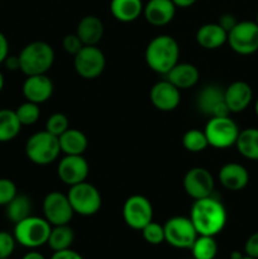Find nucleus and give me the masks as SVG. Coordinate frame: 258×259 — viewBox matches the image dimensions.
<instances>
[{
	"mask_svg": "<svg viewBox=\"0 0 258 259\" xmlns=\"http://www.w3.org/2000/svg\"><path fill=\"white\" fill-rule=\"evenodd\" d=\"M190 220L199 235L215 237L227 224V210L219 200L207 196L195 200L190 211Z\"/></svg>",
	"mask_w": 258,
	"mask_h": 259,
	"instance_id": "1",
	"label": "nucleus"
},
{
	"mask_svg": "<svg viewBox=\"0 0 258 259\" xmlns=\"http://www.w3.org/2000/svg\"><path fill=\"white\" fill-rule=\"evenodd\" d=\"M180 57V47L174 37L161 34L154 37L148 43L144 58L151 70L166 75L177 62Z\"/></svg>",
	"mask_w": 258,
	"mask_h": 259,
	"instance_id": "2",
	"label": "nucleus"
},
{
	"mask_svg": "<svg viewBox=\"0 0 258 259\" xmlns=\"http://www.w3.org/2000/svg\"><path fill=\"white\" fill-rule=\"evenodd\" d=\"M20 71L25 76L45 75L53 65L55 52L48 43L37 40L25 46L19 53Z\"/></svg>",
	"mask_w": 258,
	"mask_h": 259,
	"instance_id": "3",
	"label": "nucleus"
},
{
	"mask_svg": "<svg viewBox=\"0 0 258 259\" xmlns=\"http://www.w3.org/2000/svg\"><path fill=\"white\" fill-rule=\"evenodd\" d=\"M52 225L45 219L38 217H28L14 227V238L18 244L29 249H35L47 244Z\"/></svg>",
	"mask_w": 258,
	"mask_h": 259,
	"instance_id": "4",
	"label": "nucleus"
},
{
	"mask_svg": "<svg viewBox=\"0 0 258 259\" xmlns=\"http://www.w3.org/2000/svg\"><path fill=\"white\" fill-rule=\"evenodd\" d=\"M60 152L58 137L48 133L47 131L33 134L25 144V153L29 161L39 166H46L55 162Z\"/></svg>",
	"mask_w": 258,
	"mask_h": 259,
	"instance_id": "5",
	"label": "nucleus"
},
{
	"mask_svg": "<svg viewBox=\"0 0 258 259\" xmlns=\"http://www.w3.org/2000/svg\"><path fill=\"white\" fill-rule=\"evenodd\" d=\"M67 197L73 212L82 217L95 215L101 207L100 192L94 185L86 181L70 186Z\"/></svg>",
	"mask_w": 258,
	"mask_h": 259,
	"instance_id": "6",
	"label": "nucleus"
},
{
	"mask_svg": "<svg viewBox=\"0 0 258 259\" xmlns=\"http://www.w3.org/2000/svg\"><path fill=\"white\" fill-rule=\"evenodd\" d=\"M204 132L209 146L223 149L234 146L240 131L237 123L229 116H217L209 119Z\"/></svg>",
	"mask_w": 258,
	"mask_h": 259,
	"instance_id": "7",
	"label": "nucleus"
},
{
	"mask_svg": "<svg viewBox=\"0 0 258 259\" xmlns=\"http://www.w3.org/2000/svg\"><path fill=\"white\" fill-rule=\"evenodd\" d=\"M164 242L177 249H191L192 244L199 237L190 218L174 217L166 222Z\"/></svg>",
	"mask_w": 258,
	"mask_h": 259,
	"instance_id": "8",
	"label": "nucleus"
},
{
	"mask_svg": "<svg viewBox=\"0 0 258 259\" xmlns=\"http://www.w3.org/2000/svg\"><path fill=\"white\" fill-rule=\"evenodd\" d=\"M228 43L238 55H253L258 51V25L255 22H238L228 33Z\"/></svg>",
	"mask_w": 258,
	"mask_h": 259,
	"instance_id": "9",
	"label": "nucleus"
},
{
	"mask_svg": "<svg viewBox=\"0 0 258 259\" xmlns=\"http://www.w3.org/2000/svg\"><path fill=\"white\" fill-rule=\"evenodd\" d=\"M105 56L103 51L96 46H83L75 56H73V66L81 77L96 78L103 73L105 68Z\"/></svg>",
	"mask_w": 258,
	"mask_h": 259,
	"instance_id": "10",
	"label": "nucleus"
},
{
	"mask_svg": "<svg viewBox=\"0 0 258 259\" xmlns=\"http://www.w3.org/2000/svg\"><path fill=\"white\" fill-rule=\"evenodd\" d=\"M123 219L132 229L142 230L153 220V207L151 201L142 195L128 197L123 206Z\"/></svg>",
	"mask_w": 258,
	"mask_h": 259,
	"instance_id": "11",
	"label": "nucleus"
},
{
	"mask_svg": "<svg viewBox=\"0 0 258 259\" xmlns=\"http://www.w3.org/2000/svg\"><path fill=\"white\" fill-rule=\"evenodd\" d=\"M43 214L45 219L52 227H56V225L68 224L75 212L68 201L67 195L53 191L46 195L43 200Z\"/></svg>",
	"mask_w": 258,
	"mask_h": 259,
	"instance_id": "12",
	"label": "nucleus"
},
{
	"mask_svg": "<svg viewBox=\"0 0 258 259\" xmlns=\"http://www.w3.org/2000/svg\"><path fill=\"white\" fill-rule=\"evenodd\" d=\"M197 109L210 118L229 116L230 110L225 103L224 90L218 85H207L202 88L196 99Z\"/></svg>",
	"mask_w": 258,
	"mask_h": 259,
	"instance_id": "13",
	"label": "nucleus"
},
{
	"mask_svg": "<svg viewBox=\"0 0 258 259\" xmlns=\"http://www.w3.org/2000/svg\"><path fill=\"white\" fill-rule=\"evenodd\" d=\"M184 189L194 200L211 196L214 190V179L204 167H194L189 169L184 177Z\"/></svg>",
	"mask_w": 258,
	"mask_h": 259,
	"instance_id": "14",
	"label": "nucleus"
},
{
	"mask_svg": "<svg viewBox=\"0 0 258 259\" xmlns=\"http://www.w3.org/2000/svg\"><path fill=\"white\" fill-rule=\"evenodd\" d=\"M57 174L63 184L73 186L86 181L89 175V163L82 154H66L58 163Z\"/></svg>",
	"mask_w": 258,
	"mask_h": 259,
	"instance_id": "15",
	"label": "nucleus"
},
{
	"mask_svg": "<svg viewBox=\"0 0 258 259\" xmlns=\"http://www.w3.org/2000/svg\"><path fill=\"white\" fill-rule=\"evenodd\" d=\"M149 99L154 108L158 110L172 111L179 106L181 95H180V89L172 85L168 80H163L154 83L149 93Z\"/></svg>",
	"mask_w": 258,
	"mask_h": 259,
	"instance_id": "16",
	"label": "nucleus"
},
{
	"mask_svg": "<svg viewBox=\"0 0 258 259\" xmlns=\"http://www.w3.org/2000/svg\"><path fill=\"white\" fill-rule=\"evenodd\" d=\"M53 93V83L50 77L45 75L27 76L23 82V95L28 101L42 104L50 100Z\"/></svg>",
	"mask_w": 258,
	"mask_h": 259,
	"instance_id": "17",
	"label": "nucleus"
},
{
	"mask_svg": "<svg viewBox=\"0 0 258 259\" xmlns=\"http://www.w3.org/2000/svg\"><path fill=\"white\" fill-rule=\"evenodd\" d=\"M176 8L172 0H149L143 7V15L149 24L162 27L174 19Z\"/></svg>",
	"mask_w": 258,
	"mask_h": 259,
	"instance_id": "18",
	"label": "nucleus"
},
{
	"mask_svg": "<svg viewBox=\"0 0 258 259\" xmlns=\"http://www.w3.org/2000/svg\"><path fill=\"white\" fill-rule=\"evenodd\" d=\"M224 98L230 113H240L245 110L252 101V88L244 81H234L224 90Z\"/></svg>",
	"mask_w": 258,
	"mask_h": 259,
	"instance_id": "19",
	"label": "nucleus"
},
{
	"mask_svg": "<svg viewBox=\"0 0 258 259\" xmlns=\"http://www.w3.org/2000/svg\"><path fill=\"white\" fill-rule=\"evenodd\" d=\"M219 181L229 191H240L249 182V174L244 166L232 162L220 168Z\"/></svg>",
	"mask_w": 258,
	"mask_h": 259,
	"instance_id": "20",
	"label": "nucleus"
},
{
	"mask_svg": "<svg viewBox=\"0 0 258 259\" xmlns=\"http://www.w3.org/2000/svg\"><path fill=\"white\" fill-rule=\"evenodd\" d=\"M76 34L83 46H96L104 34V24L95 15H86L78 22Z\"/></svg>",
	"mask_w": 258,
	"mask_h": 259,
	"instance_id": "21",
	"label": "nucleus"
},
{
	"mask_svg": "<svg viewBox=\"0 0 258 259\" xmlns=\"http://www.w3.org/2000/svg\"><path fill=\"white\" fill-rule=\"evenodd\" d=\"M166 80H168L172 85H175L180 90L189 89L196 85V82L199 81V71L191 63L177 62L166 73Z\"/></svg>",
	"mask_w": 258,
	"mask_h": 259,
	"instance_id": "22",
	"label": "nucleus"
},
{
	"mask_svg": "<svg viewBox=\"0 0 258 259\" xmlns=\"http://www.w3.org/2000/svg\"><path fill=\"white\" fill-rule=\"evenodd\" d=\"M196 40L205 50H217L227 42L228 33L218 23H207L197 29Z\"/></svg>",
	"mask_w": 258,
	"mask_h": 259,
	"instance_id": "23",
	"label": "nucleus"
},
{
	"mask_svg": "<svg viewBox=\"0 0 258 259\" xmlns=\"http://www.w3.org/2000/svg\"><path fill=\"white\" fill-rule=\"evenodd\" d=\"M142 0H111L110 12L116 20L123 23L134 22L143 14Z\"/></svg>",
	"mask_w": 258,
	"mask_h": 259,
	"instance_id": "24",
	"label": "nucleus"
},
{
	"mask_svg": "<svg viewBox=\"0 0 258 259\" xmlns=\"http://www.w3.org/2000/svg\"><path fill=\"white\" fill-rule=\"evenodd\" d=\"M61 152L65 154H82L88 148V138L78 129L68 128L58 137Z\"/></svg>",
	"mask_w": 258,
	"mask_h": 259,
	"instance_id": "25",
	"label": "nucleus"
},
{
	"mask_svg": "<svg viewBox=\"0 0 258 259\" xmlns=\"http://www.w3.org/2000/svg\"><path fill=\"white\" fill-rule=\"evenodd\" d=\"M235 146L244 158L258 161V129L247 128L239 132Z\"/></svg>",
	"mask_w": 258,
	"mask_h": 259,
	"instance_id": "26",
	"label": "nucleus"
},
{
	"mask_svg": "<svg viewBox=\"0 0 258 259\" xmlns=\"http://www.w3.org/2000/svg\"><path fill=\"white\" fill-rule=\"evenodd\" d=\"M22 124L15 110L0 109V143L10 142L19 134Z\"/></svg>",
	"mask_w": 258,
	"mask_h": 259,
	"instance_id": "27",
	"label": "nucleus"
},
{
	"mask_svg": "<svg viewBox=\"0 0 258 259\" xmlns=\"http://www.w3.org/2000/svg\"><path fill=\"white\" fill-rule=\"evenodd\" d=\"M7 210L5 214L7 218L12 223L17 224V223L22 222L25 218L30 217V211H32V201L25 195H18L9 202L5 205Z\"/></svg>",
	"mask_w": 258,
	"mask_h": 259,
	"instance_id": "28",
	"label": "nucleus"
},
{
	"mask_svg": "<svg viewBox=\"0 0 258 259\" xmlns=\"http://www.w3.org/2000/svg\"><path fill=\"white\" fill-rule=\"evenodd\" d=\"M73 239H75V234H73V230L68 227V224L56 225L51 229L47 244L50 245L53 252H57V250L71 248Z\"/></svg>",
	"mask_w": 258,
	"mask_h": 259,
	"instance_id": "29",
	"label": "nucleus"
},
{
	"mask_svg": "<svg viewBox=\"0 0 258 259\" xmlns=\"http://www.w3.org/2000/svg\"><path fill=\"white\" fill-rule=\"evenodd\" d=\"M194 259H214L218 254V243L214 237L199 235L191 247Z\"/></svg>",
	"mask_w": 258,
	"mask_h": 259,
	"instance_id": "30",
	"label": "nucleus"
},
{
	"mask_svg": "<svg viewBox=\"0 0 258 259\" xmlns=\"http://www.w3.org/2000/svg\"><path fill=\"white\" fill-rule=\"evenodd\" d=\"M182 144H184L186 151L192 152V153H199L209 146V142L205 136V132L199 131V129H190L184 134Z\"/></svg>",
	"mask_w": 258,
	"mask_h": 259,
	"instance_id": "31",
	"label": "nucleus"
},
{
	"mask_svg": "<svg viewBox=\"0 0 258 259\" xmlns=\"http://www.w3.org/2000/svg\"><path fill=\"white\" fill-rule=\"evenodd\" d=\"M15 114H17L22 125H32V124H34L39 119V105L27 100L25 103L20 104L18 106Z\"/></svg>",
	"mask_w": 258,
	"mask_h": 259,
	"instance_id": "32",
	"label": "nucleus"
},
{
	"mask_svg": "<svg viewBox=\"0 0 258 259\" xmlns=\"http://www.w3.org/2000/svg\"><path fill=\"white\" fill-rule=\"evenodd\" d=\"M143 234L144 240L152 245H158L164 242V228L163 225L154 223L152 220L149 224H147L143 229L141 230Z\"/></svg>",
	"mask_w": 258,
	"mask_h": 259,
	"instance_id": "33",
	"label": "nucleus"
},
{
	"mask_svg": "<svg viewBox=\"0 0 258 259\" xmlns=\"http://www.w3.org/2000/svg\"><path fill=\"white\" fill-rule=\"evenodd\" d=\"M68 129V118L62 113H55L48 118L46 131L56 137H60Z\"/></svg>",
	"mask_w": 258,
	"mask_h": 259,
	"instance_id": "34",
	"label": "nucleus"
},
{
	"mask_svg": "<svg viewBox=\"0 0 258 259\" xmlns=\"http://www.w3.org/2000/svg\"><path fill=\"white\" fill-rule=\"evenodd\" d=\"M17 186L9 179H0V206H5L17 196Z\"/></svg>",
	"mask_w": 258,
	"mask_h": 259,
	"instance_id": "35",
	"label": "nucleus"
},
{
	"mask_svg": "<svg viewBox=\"0 0 258 259\" xmlns=\"http://www.w3.org/2000/svg\"><path fill=\"white\" fill-rule=\"evenodd\" d=\"M14 235L8 232H0V259H8L15 249Z\"/></svg>",
	"mask_w": 258,
	"mask_h": 259,
	"instance_id": "36",
	"label": "nucleus"
},
{
	"mask_svg": "<svg viewBox=\"0 0 258 259\" xmlns=\"http://www.w3.org/2000/svg\"><path fill=\"white\" fill-rule=\"evenodd\" d=\"M62 46H63V50L66 51L67 53L70 55L75 56L81 48L83 47V43L81 42V39L78 38V35L76 34H67L62 40Z\"/></svg>",
	"mask_w": 258,
	"mask_h": 259,
	"instance_id": "37",
	"label": "nucleus"
},
{
	"mask_svg": "<svg viewBox=\"0 0 258 259\" xmlns=\"http://www.w3.org/2000/svg\"><path fill=\"white\" fill-rule=\"evenodd\" d=\"M244 253L248 257L258 259V232L253 233L244 244Z\"/></svg>",
	"mask_w": 258,
	"mask_h": 259,
	"instance_id": "38",
	"label": "nucleus"
},
{
	"mask_svg": "<svg viewBox=\"0 0 258 259\" xmlns=\"http://www.w3.org/2000/svg\"><path fill=\"white\" fill-rule=\"evenodd\" d=\"M237 23L238 22H237V19H235L234 15L223 14L222 17L219 18V22H218V24H219L220 27L225 30V32L229 33L230 30L235 27V24H237Z\"/></svg>",
	"mask_w": 258,
	"mask_h": 259,
	"instance_id": "39",
	"label": "nucleus"
},
{
	"mask_svg": "<svg viewBox=\"0 0 258 259\" xmlns=\"http://www.w3.org/2000/svg\"><path fill=\"white\" fill-rule=\"evenodd\" d=\"M51 259H83L82 255L80 253H77L76 250H72L71 248L63 250H57L52 254Z\"/></svg>",
	"mask_w": 258,
	"mask_h": 259,
	"instance_id": "40",
	"label": "nucleus"
},
{
	"mask_svg": "<svg viewBox=\"0 0 258 259\" xmlns=\"http://www.w3.org/2000/svg\"><path fill=\"white\" fill-rule=\"evenodd\" d=\"M8 56H9V43L7 37L0 32V63L4 62Z\"/></svg>",
	"mask_w": 258,
	"mask_h": 259,
	"instance_id": "41",
	"label": "nucleus"
},
{
	"mask_svg": "<svg viewBox=\"0 0 258 259\" xmlns=\"http://www.w3.org/2000/svg\"><path fill=\"white\" fill-rule=\"evenodd\" d=\"M5 65V67L10 71H17L20 70V63H19V57L18 56H8L5 58V61L3 62Z\"/></svg>",
	"mask_w": 258,
	"mask_h": 259,
	"instance_id": "42",
	"label": "nucleus"
},
{
	"mask_svg": "<svg viewBox=\"0 0 258 259\" xmlns=\"http://www.w3.org/2000/svg\"><path fill=\"white\" fill-rule=\"evenodd\" d=\"M177 8H189L194 5L197 0H172Z\"/></svg>",
	"mask_w": 258,
	"mask_h": 259,
	"instance_id": "43",
	"label": "nucleus"
},
{
	"mask_svg": "<svg viewBox=\"0 0 258 259\" xmlns=\"http://www.w3.org/2000/svg\"><path fill=\"white\" fill-rule=\"evenodd\" d=\"M22 259H46V258L42 253L37 252V250H30V252L25 253L24 257Z\"/></svg>",
	"mask_w": 258,
	"mask_h": 259,
	"instance_id": "44",
	"label": "nucleus"
},
{
	"mask_svg": "<svg viewBox=\"0 0 258 259\" xmlns=\"http://www.w3.org/2000/svg\"><path fill=\"white\" fill-rule=\"evenodd\" d=\"M242 258H243V254L240 252H237V250L233 252L232 255H230V259H242Z\"/></svg>",
	"mask_w": 258,
	"mask_h": 259,
	"instance_id": "45",
	"label": "nucleus"
},
{
	"mask_svg": "<svg viewBox=\"0 0 258 259\" xmlns=\"http://www.w3.org/2000/svg\"><path fill=\"white\" fill-rule=\"evenodd\" d=\"M4 88V76H3V72L0 71V91Z\"/></svg>",
	"mask_w": 258,
	"mask_h": 259,
	"instance_id": "46",
	"label": "nucleus"
},
{
	"mask_svg": "<svg viewBox=\"0 0 258 259\" xmlns=\"http://www.w3.org/2000/svg\"><path fill=\"white\" fill-rule=\"evenodd\" d=\"M255 114H257V116H258V99H257V101H255Z\"/></svg>",
	"mask_w": 258,
	"mask_h": 259,
	"instance_id": "47",
	"label": "nucleus"
},
{
	"mask_svg": "<svg viewBox=\"0 0 258 259\" xmlns=\"http://www.w3.org/2000/svg\"><path fill=\"white\" fill-rule=\"evenodd\" d=\"M242 259H255V258H252V257H248V255H243Z\"/></svg>",
	"mask_w": 258,
	"mask_h": 259,
	"instance_id": "48",
	"label": "nucleus"
},
{
	"mask_svg": "<svg viewBox=\"0 0 258 259\" xmlns=\"http://www.w3.org/2000/svg\"><path fill=\"white\" fill-rule=\"evenodd\" d=\"M255 23H257V25H258V13H257V17H255Z\"/></svg>",
	"mask_w": 258,
	"mask_h": 259,
	"instance_id": "49",
	"label": "nucleus"
},
{
	"mask_svg": "<svg viewBox=\"0 0 258 259\" xmlns=\"http://www.w3.org/2000/svg\"><path fill=\"white\" fill-rule=\"evenodd\" d=\"M214 259H219V258H214Z\"/></svg>",
	"mask_w": 258,
	"mask_h": 259,
	"instance_id": "50",
	"label": "nucleus"
},
{
	"mask_svg": "<svg viewBox=\"0 0 258 259\" xmlns=\"http://www.w3.org/2000/svg\"><path fill=\"white\" fill-rule=\"evenodd\" d=\"M192 259H194V258H192Z\"/></svg>",
	"mask_w": 258,
	"mask_h": 259,
	"instance_id": "51",
	"label": "nucleus"
}]
</instances>
